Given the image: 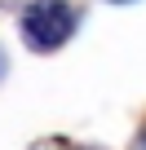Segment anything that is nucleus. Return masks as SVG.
<instances>
[{"label": "nucleus", "instance_id": "1", "mask_svg": "<svg viewBox=\"0 0 146 150\" xmlns=\"http://www.w3.org/2000/svg\"><path fill=\"white\" fill-rule=\"evenodd\" d=\"M71 31H75V9L62 5V0H40L22 13V40L31 49H58Z\"/></svg>", "mask_w": 146, "mask_h": 150}]
</instances>
